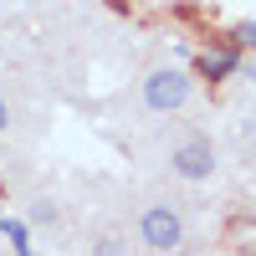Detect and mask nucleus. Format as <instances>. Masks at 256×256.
<instances>
[{
	"label": "nucleus",
	"instance_id": "obj_5",
	"mask_svg": "<svg viewBox=\"0 0 256 256\" xmlns=\"http://www.w3.org/2000/svg\"><path fill=\"white\" fill-rule=\"evenodd\" d=\"M0 230H6V241L16 246V256H36V251H31V241H26V226H20V220H6V216H0Z\"/></svg>",
	"mask_w": 256,
	"mask_h": 256
},
{
	"label": "nucleus",
	"instance_id": "obj_8",
	"mask_svg": "<svg viewBox=\"0 0 256 256\" xmlns=\"http://www.w3.org/2000/svg\"><path fill=\"white\" fill-rule=\"evenodd\" d=\"M241 46H256V20H241V26H236V52Z\"/></svg>",
	"mask_w": 256,
	"mask_h": 256
},
{
	"label": "nucleus",
	"instance_id": "obj_9",
	"mask_svg": "<svg viewBox=\"0 0 256 256\" xmlns=\"http://www.w3.org/2000/svg\"><path fill=\"white\" fill-rule=\"evenodd\" d=\"M10 128V108H6V98H0V134Z\"/></svg>",
	"mask_w": 256,
	"mask_h": 256
},
{
	"label": "nucleus",
	"instance_id": "obj_6",
	"mask_svg": "<svg viewBox=\"0 0 256 256\" xmlns=\"http://www.w3.org/2000/svg\"><path fill=\"white\" fill-rule=\"evenodd\" d=\"M92 256H128V241L108 230V236H98V241H92Z\"/></svg>",
	"mask_w": 256,
	"mask_h": 256
},
{
	"label": "nucleus",
	"instance_id": "obj_1",
	"mask_svg": "<svg viewBox=\"0 0 256 256\" xmlns=\"http://www.w3.org/2000/svg\"><path fill=\"white\" fill-rule=\"evenodd\" d=\"M190 102V72L180 67H159V72H148L144 77V108L148 113H174Z\"/></svg>",
	"mask_w": 256,
	"mask_h": 256
},
{
	"label": "nucleus",
	"instance_id": "obj_7",
	"mask_svg": "<svg viewBox=\"0 0 256 256\" xmlns=\"http://www.w3.org/2000/svg\"><path fill=\"white\" fill-rule=\"evenodd\" d=\"M31 220H36V226H52V220H56V205H52V200H36V205H31Z\"/></svg>",
	"mask_w": 256,
	"mask_h": 256
},
{
	"label": "nucleus",
	"instance_id": "obj_2",
	"mask_svg": "<svg viewBox=\"0 0 256 256\" xmlns=\"http://www.w3.org/2000/svg\"><path fill=\"white\" fill-rule=\"evenodd\" d=\"M138 241H144L148 251H180V246H184V220H180V210L148 205L144 216H138Z\"/></svg>",
	"mask_w": 256,
	"mask_h": 256
},
{
	"label": "nucleus",
	"instance_id": "obj_3",
	"mask_svg": "<svg viewBox=\"0 0 256 256\" xmlns=\"http://www.w3.org/2000/svg\"><path fill=\"white\" fill-rule=\"evenodd\" d=\"M169 169H174L180 180H190V184H200V180H210L216 174V148H210V138H184L174 154H169Z\"/></svg>",
	"mask_w": 256,
	"mask_h": 256
},
{
	"label": "nucleus",
	"instance_id": "obj_4",
	"mask_svg": "<svg viewBox=\"0 0 256 256\" xmlns=\"http://www.w3.org/2000/svg\"><path fill=\"white\" fill-rule=\"evenodd\" d=\"M236 67H241V52H236V46H230V52H205V56H200V72H205L210 82H220V77H230Z\"/></svg>",
	"mask_w": 256,
	"mask_h": 256
}]
</instances>
